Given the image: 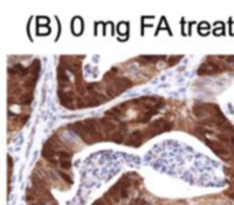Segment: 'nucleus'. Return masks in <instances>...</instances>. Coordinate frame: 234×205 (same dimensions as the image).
Here are the masks:
<instances>
[{"label":"nucleus","instance_id":"nucleus-1","mask_svg":"<svg viewBox=\"0 0 234 205\" xmlns=\"http://www.w3.org/2000/svg\"><path fill=\"white\" fill-rule=\"evenodd\" d=\"M222 68L219 67L218 63H210V62H204L199 68V74L200 75H210V74H217L219 73Z\"/></svg>","mask_w":234,"mask_h":205}]
</instances>
